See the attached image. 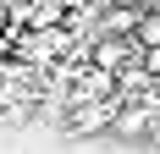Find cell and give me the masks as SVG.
<instances>
[{"label":"cell","mask_w":160,"mask_h":154,"mask_svg":"<svg viewBox=\"0 0 160 154\" xmlns=\"http://www.w3.org/2000/svg\"><path fill=\"white\" fill-rule=\"evenodd\" d=\"M61 44H66V33H22L17 55H22V61H50Z\"/></svg>","instance_id":"1"},{"label":"cell","mask_w":160,"mask_h":154,"mask_svg":"<svg viewBox=\"0 0 160 154\" xmlns=\"http://www.w3.org/2000/svg\"><path fill=\"white\" fill-rule=\"evenodd\" d=\"M149 127H155V116H149L144 105H132V110H116V121H111V132H122V138H144Z\"/></svg>","instance_id":"2"},{"label":"cell","mask_w":160,"mask_h":154,"mask_svg":"<svg viewBox=\"0 0 160 154\" xmlns=\"http://www.w3.org/2000/svg\"><path fill=\"white\" fill-rule=\"evenodd\" d=\"M22 22H61V11L55 6H33V11H22Z\"/></svg>","instance_id":"3"}]
</instances>
